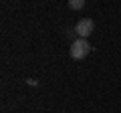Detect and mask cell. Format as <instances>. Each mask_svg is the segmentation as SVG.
<instances>
[{"label": "cell", "mask_w": 121, "mask_h": 113, "mask_svg": "<svg viewBox=\"0 0 121 113\" xmlns=\"http://www.w3.org/2000/svg\"><path fill=\"white\" fill-rule=\"evenodd\" d=\"M93 30H95L93 18H81L77 22V26H75V32L79 35V39H87L89 35H93Z\"/></svg>", "instance_id": "obj_2"}, {"label": "cell", "mask_w": 121, "mask_h": 113, "mask_svg": "<svg viewBox=\"0 0 121 113\" xmlns=\"http://www.w3.org/2000/svg\"><path fill=\"white\" fill-rule=\"evenodd\" d=\"M91 51H93V47H91V43L87 39H75L73 44H71V56H73L75 61L85 59Z\"/></svg>", "instance_id": "obj_1"}, {"label": "cell", "mask_w": 121, "mask_h": 113, "mask_svg": "<svg viewBox=\"0 0 121 113\" xmlns=\"http://www.w3.org/2000/svg\"><path fill=\"white\" fill-rule=\"evenodd\" d=\"M85 6V0H69V8L71 10H81Z\"/></svg>", "instance_id": "obj_3"}]
</instances>
